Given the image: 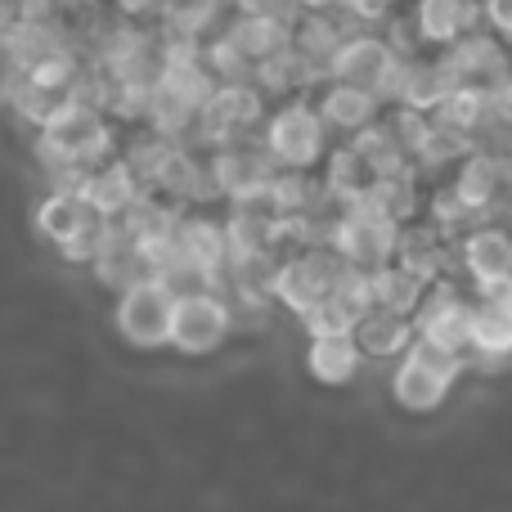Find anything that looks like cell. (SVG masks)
<instances>
[{"instance_id": "obj_17", "label": "cell", "mask_w": 512, "mask_h": 512, "mask_svg": "<svg viewBox=\"0 0 512 512\" xmlns=\"http://www.w3.org/2000/svg\"><path fill=\"white\" fill-rule=\"evenodd\" d=\"M315 108L328 131H342V135H360V131H369L373 122H382L378 95L364 86H346V81H328V86L319 90Z\"/></svg>"}, {"instance_id": "obj_4", "label": "cell", "mask_w": 512, "mask_h": 512, "mask_svg": "<svg viewBox=\"0 0 512 512\" xmlns=\"http://www.w3.org/2000/svg\"><path fill=\"white\" fill-rule=\"evenodd\" d=\"M324 135H328L324 117L306 99H288L283 108H274L265 117V153L274 158L279 171H310L328 153Z\"/></svg>"}, {"instance_id": "obj_1", "label": "cell", "mask_w": 512, "mask_h": 512, "mask_svg": "<svg viewBox=\"0 0 512 512\" xmlns=\"http://www.w3.org/2000/svg\"><path fill=\"white\" fill-rule=\"evenodd\" d=\"M36 149H41L45 162L63 171H90L99 162H108V149H113V126H108L104 108L81 104V99H63L50 117L41 122V135H36Z\"/></svg>"}, {"instance_id": "obj_38", "label": "cell", "mask_w": 512, "mask_h": 512, "mask_svg": "<svg viewBox=\"0 0 512 512\" xmlns=\"http://www.w3.org/2000/svg\"><path fill=\"white\" fill-rule=\"evenodd\" d=\"M234 9L243 18H288V23H297V14H301L292 0H234Z\"/></svg>"}, {"instance_id": "obj_5", "label": "cell", "mask_w": 512, "mask_h": 512, "mask_svg": "<svg viewBox=\"0 0 512 512\" xmlns=\"http://www.w3.org/2000/svg\"><path fill=\"white\" fill-rule=\"evenodd\" d=\"M342 274H346V261L333 248H306L297 256H279L270 297L279 301V306H288L292 315H306L310 306L333 297Z\"/></svg>"}, {"instance_id": "obj_30", "label": "cell", "mask_w": 512, "mask_h": 512, "mask_svg": "<svg viewBox=\"0 0 512 512\" xmlns=\"http://www.w3.org/2000/svg\"><path fill=\"white\" fill-rule=\"evenodd\" d=\"M351 144L360 149V158L373 167V176L378 180H391V176H414V158H409V149L400 144V135L391 131L387 122H373L369 131L351 135Z\"/></svg>"}, {"instance_id": "obj_19", "label": "cell", "mask_w": 512, "mask_h": 512, "mask_svg": "<svg viewBox=\"0 0 512 512\" xmlns=\"http://www.w3.org/2000/svg\"><path fill=\"white\" fill-rule=\"evenodd\" d=\"M459 72L445 54H432V59H405V95H400L396 108H414V113H436L445 99L459 90Z\"/></svg>"}, {"instance_id": "obj_12", "label": "cell", "mask_w": 512, "mask_h": 512, "mask_svg": "<svg viewBox=\"0 0 512 512\" xmlns=\"http://www.w3.org/2000/svg\"><path fill=\"white\" fill-rule=\"evenodd\" d=\"M140 185L144 180L131 162L108 158V162H99V167H90L77 189H81V198L90 203V212H95L99 221H122V216L144 198Z\"/></svg>"}, {"instance_id": "obj_42", "label": "cell", "mask_w": 512, "mask_h": 512, "mask_svg": "<svg viewBox=\"0 0 512 512\" xmlns=\"http://www.w3.org/2000/svg\"><path fill=\"white\" fill-rule=\"evenodd\" d=\"M292 5H297L301 14H328V9H333L337 0H292Z\"/></svg>"}, {"instance_id": "obj_15", "label": "cell", "mask_w": 512, "mask_h": 512, "mask_svg": "<svg viewBox=\"0 0 512 512\" xmlns=\"http://www.w3.org/2000/svg\"><path fill=\"white\" fill-rule=\"evenodd\" d=\"M176 252L180 261H189L194 270H203L207 279L221 288L230 274V248H225V225H216L212 216H180L176 230Z\"/></svg>"}, {"instance_id": "obj_28", "label": "cell", "mask_w": 512, "mask_h": 512, "mask_svg": "<svg viewBox=\"0 0 512 512\" xmlns=\"http://www.w3.org/2000/svg\"><path fill=\"white\" fill-rule=\"evenodd\" d=\"M225 36L239 45L243 59L256 68V63L274 59L279 50H288V45H292V23H288V18H243L239 14L230 27H225Z\"/></svg>"}, {"instance_id": "obj_8", "label": "cell", "mask_w": 512, "mask_h": 512, "mask_svg": "<svg viewBox=\"0 0 512 512\" xmlns=\"http://www.w3.org/2000/svg\"><path fill=\"white\" fill-rule=\"evenodd\" d=\"M414 333H418V342H432V346H441V351L468 360V346H472L468 292H459L450 279L427 283L423 301H418V310H414Z\"/></svg>"}, {"instance_id": "obj_23", "label": "cell", "mask_w": 512, "mask_h": 512, "mask_svg": "<svg viewBox=\"0 0 512 512\" xmlns=\"http://www.w3.org/2000/svg\"><path fill=\"white\" fill-rule=\"evenodd\" d=\"M499 113H504L499 90H490V86H459L432 117H436V122H445V126H454V131L468 135V140H477V135H486L490 126L499 122Z\"/></svg>"}, {"instance_id": "obj_34", "label": "cell", "mask_w": 512, "mask_h": 512, "mask_svg": "<svg viewBox=\"0 0 512 512\" xmlns=\"http://www.w3.org/2000/svg\"><path fill=\"white\" fill-rule=\"evenodd\" d=\"M396 261L405 265L409 274H418L423 283H436L445 274V239L432 230V225H423V230H405L400 234Z\"/></svg>"}, {"instance_id": "obj_35", "label": "cell", "mask_w": 512, "mask_h": 512, "mask_svg": "<svg viewBox=\"0 0 512 512\" xmlns=\"http://www.w3.org/2000/svg\"><path fill=\"white\" fill-rule=\"evenodd\" d=\"M364 207H373V212H382V216H391V221L405 225L409 216L418 212V171H414V176L378 180V185H373V194L364 198Z\"/></svg>"}, {"instance_id": "obj_24", "label": "cell", "mask_w": 512, "mask_h": 512, "mask_svg": "<svg viewBox=\"0 0 512 512\" xmlns=\"http://www.w3.org/2000/svg\"><path fill=\"white\" fill-rule=\"evenodd\" d=\"M90 265H95L99 283H108V288H117V292H126L131 283H140V279H149L144 256L131 243V234L122 230V221H108L104 225V239H99V252H95V261H90Z\"/></svg>"}, {"instance_id": "obj_11", "label": "cell", "mask_w": 512, "mask_h": 512, "mask_svg": "<svg viewBox=\"0 0 512 512\" xmlns=\"http://www.w3.org/2000/svg\"><path fill=\"white\" fill-rule=\"evenodd\" d=\"M400 50L378 32H355L342 41V50L328 59V81H346V86L378 90V81L391 72Z\"/></svg>"}, {"instance_id": "obj_26", "label": "cell", "mask_w": 512, "mask_h": 512, "mask_svg": "<svg viewBox=\"0 0 512 512\" xmlns=\"http://www.w3.org/2000/svg\"><path fill=\"white\" fill-rule=\"evenodd\" d=\"M225 248H230V261L279 252V225H274L270 207H234L225 221Z\"/></svg>"}, {"instance_id": "obj_37", "label": "cell", "mask_w": 512, "mask_h": 512, "mask_svg": "<svg viewBox=\"0 0 512 512\" xmlns=\"http://www.w3.org/2000/svg\"><path fill=\"white\" fill-rule=\"evenodd\" d=\"M301 324H306L310 337H351L360 319H355L337 297H328V301H319V306H310L306 315H301Z\"/></svg>"}, {"instance_id": "obj_22", "label": "cell", "mask_w": 512, "mask_h": 512, "mask_svg": "<svg viewBox=\"0 0 512 512\" xmlns=\"http://www.w3.org/2000/svg\"><path fill=\"white\" fill-rule=\"evenodd\" d=\"M351 337H355V346H360V355H369V360H400V355L418 342L414 319L396 315V310H378V306L355 324Z\"/></svg>"}, {"instance_id": "obj_33", "label": "cell", "mask_w": 512, "mask_h": 512, "mask_svg": "<svg viewBox=\"0 0 512 512\" xmlns=\"http://www.w3.org/2000/svg\"><path fill=\"white\" fill-rule=\"evenodd\" d=\"M342 41H346V32L333 14H297V23H292V45H297L310 63H319L324 77H328V59L342 50Z\"/></svg>"}, {"instance_id": "obj_2", "label": "cell", "mask_w": 512, "mask_h": 512, "mask_svg": "<svg viewBox=\"0 0 512 512\" xmlns=\"http://www.w3.org/2000/svg\"><path fill=\"white\" fill-rule=\"evenodd\" d=\"M463 369H468L463 355H450L432 342H414L400 355V369L391 373V396L409 414H432V409L445 405V396H450L454 378Z\"/></svg>"}, {"instance_id": "obj_45", "label": "cell", "mask_w": 512, "mask_h": 512, "mask_svg": "<svg viewBox=\"0 0 512 512\" xmlns=\"http://www.w3.org/2000/svg\"><path fill=\"white\" fill-rule=\"evenodd\" d=\"M508 167H512V162H508Z\"/></svg>"}, {"instance_id": "obj_32", "label": "cell", "mask_w": 512, "mask_h": 512, "mask_svg": "<svg viewBox=\"0 0 512 512\" xmlns=\"http://www.w3.org/2000/svg\"><path fill=\"white\" fill-rule=\"evenodd\" d=\"M369 279H373V306H378V310H396V315L414 319L418 301H423V292H427V283L418 279V274H409L400 261H391V265L369 270Z\"/></svg>"}, {"instance_id": "obj_13", "label": "cell", "mask_w": 512, "mask_h": 512, "mask_svg": "<svg viewBox=\"0 0 512 512\" xmlns=\"http://www.w3.org/2000/svg\"><path fill=\"white\" fill-rule=\"evenodd\" d=\"M445 59L454 63V72H459L463 86H490V90H499L512 77L508 45L499 41L495 32H477V27H472L468 36H459V41L445 50Z\"/></svg>"}, {"instance_id": "obj_29", "label": "cell", "mask_w": 512, "mask_h": 512, "mask_svg": "<svg viewBox=\"0 0 512 512\" xmlns=\"http://www.w3.org/2000/svg\"><path fill=\"white\" fill-rule=\"evenodd\" d=\"M252 77H256V90H270V95H292V90H306V86H315V81H324V68H319V63H310L297 45H288V50H279L274 59L256 63Z\"/></svg>"}, {"instance_id": "obj_40", "label": "cell", "mask_w": 512, "mask_h": 512, "mask_svg": "<svg viewBox=\"0 0 512 512\" xmlns=\"http://www.w3.org/2000/svg\"><path fill=\"white\" fill-rule=\"evenodd\" d=\"M481 14L495 27V36H508V45H512V0H481Z\"/></svg>"}, {"instance_id": "obj_21", "label": "cell", "mask_w": 512, "mask_h": 512, "mask_svg": "<svg viewBox=\"0 0 512 512\" xmlns=\"http://www.w3.org/2000/svg\"><path fill=\"white\" fill-rule=\"evenodd\" d=\"M459 265L472 274V283H495L512 279V230L499 225H477L468 239L459 243Z\"/></svg>"}, {"instance_id": "obj_3", "label": "cell", "mask_w": 512, "mask_h": 512, "mask_svg": "<svg viewBox=\"0 0 512 512\" xmlns=\"http://www.w3.org/2000/svg\"><path fill=\"white\" fill-rule=\"evenodd\" d=\"M400 234H405L400 221L360 203V207H342V216L328 225V248L342 256L346 265H355V270H378V265L396 261Z\"/></svg>"}, {"instance_id": "obj_18", "label": "cell", "mask_w": 512, "mask_h": 512, "mask_svg": "<svg viewBox=\"0 0 512 512\" xmlns=\"http://www.w3.org/2000/svg\"><path fill=\"white\" fill-rule=\"evenodd\" d=\"M512 360V310L495 306V301L477 297L472 301V346L468 364L477 369H504Z\"/></svg>"}, {"instance_id": "obj_27", "label": "cell", "mask_w": 512, "mask_h": 512, "mask_svg": "<svg viewBox=\"0 0 512 512\" xmlns=\"http://www.w3.org/2000/svg\"><path fill=\"white\" fill-rule=\"evenodd\" d=\"M324 198V180H315L310 171H274L265 207H270V216H315Z\"/></svg>"}, {"instance_id": "obj_7", "label": "cell", "mask_w": 512, "mask_h": 512, "mask_svg": "<svg viewBox=\"0 0 512 512\" xmlns=\"http://www.w3.org/2000/svg\"><path fill=\"white\" fill-rule=\"evenodd\" d=\"M261 122H265L261 90H256L252 81H221V86L212 90V99L198 108L194 131H198V140L221 149V144H239L243 135L256 131Z\"/></svg>"}, {"instance_id": "obj_31", "label": "cell", "mask_w": 512, "mask_h": 512, "mask_svg": "<svg viewBox=\"0 0 512 512\" xmlns=\"http://www.w3.org/2000/svg\"><path fill=\"white\" fill-rule=\"evenodd\" d=\"M306 364L319 382L342 387V382H351L355 373H360L364 355H360V346H355V337H310Z\"/></svg>"}, {"instance_id": "obj_36", "label": "cell", "mask_w": 512, "mask_h": 512, "mask_svg": "<svg viewBox=\"0 0 512 512\" xmlns=\"http://www.w3.org/2000/svg\"><path fill=\"white\" fill-rule=\"evenodd\" d=\"M203 63H207V72H212L216 81H248L252 72H256L252 63L243 59V50H239V45H234L225 32L216 36V41L203 45Z\"/></svg>"}, {"instance_id": "obj_39", "label": "cell", "mask_w": 512, "mask_h": 512, "mask_svg": "<svg viewBox=\"0 0 512 512\" xmlns=\"http://www.w3.org/2000/svg\"><path fill=\"white\" fill-rule=\"evenodd\" d=\"M391 5H396V0H337V9H342L346 18H355V23H382V18L391 14Z\"/></svg>"}, {"instance_id": "obj_20", "label": "cell", "mask_w": 512, "mask_h": 512, "mask_svg": "<svg viewBox=\"0 0 512 512\" xmlns=\"http://www.w3.org/2000/svg\"><path fill=\"white\" fill-rule=\"evenodd\" d=\"M99 225H104V221L90 212V203L81 198V189H68V185H59L41 207H36V230H41L54 248H63V243H72V239H81V234L99 230Z\"/></svg>"}, {"instance_id": "obj_10", "label": "cell", "mask_w": 512, "mask_h": 512, "mask_svg": "<svg viewBox=\"0 0 512 512\" xmlns=\"http://www.w3.org/2000/svg\"><path fill=\"white\" fill-rule=\"evenodd\" d=\"M234 324V310L216 292H194V297H176V315H171V346L180 355H207L225 342Z\"/></svg>"}, {"instance_id": "obj_41", "label": "cell", "mask_w": 512, "mask_h": 512, "mask_svg": "<svg viewBox=\"0 0 512 512\" xmlns=\"http://www.w3.org/2000/svg\"><path fill=\"white\" fill-rule=\"evenodd\" d=\"M117 9H122L126 18H140V14H153V9L162 5V0H113Z\"/></svg>"}, {"instance_id": "obj_16", "label": "cell", "mask_w": 512, "mask_h": 512, "mask_svg": "<svg viewBox=\"0 0 512 512\" xmlns=\"http://www.w3.org/2000/svg\"><path fill=\"white\" fill-rule=\"evenodd\" d=\"M481 0H418L414 5V36L418 45L432 50H450L459 36H468L477 27Z\"/></svg>"}, {"instance_id": "obj_43", "label": "cell", "mask_w": 512, "mask_h": 512, "mask_svg": "<svg viewBox=\"0 0 512 512\" xmlns=\"http://www.w3.org/2000/svg\"><path fill=\"white\" fill-rule=\"evenodd\" d=\"M14 18H18V0H0V32H5Z\"/></svg>"}, {"instance_id": "obj_6", "label": "cell", "mask_w": 512, "mask_h": 512, "mask_svg": "<svg viewBox=\"0 0 512 512\" xmlns=\"http://www.w3.org/2000/svg\"><path fill=\"white\" fill-rule=\"evenodd\" d=\"M274 158L256 144L239 140V144H221L207 158V176H212V194L230 198V207H265L274 180Z\"/></svg>"}, {"instance_id": "obj_14", "label": "cell", "mask_w": 512, "mask_h": 512, "mask_svg": "<svg viewBox=\"0 0 512 512\" xmlns=\"http://www.w3.org/2000/svg\"><path fill=\"white\" fill-rule=\"evenodd\" d=\"M508 158L504 153H495V149H477V153H468V158L459 162V176H454V185H450V194L459 198L468 212H490V207L499 203V194H504V185H508Z\"/></svg>"}, {"instance_id": "obj_44", "label": "cell", "mask_w": 512, "mask_h": 512, "mask_svg": "<svg viewBox=\"0 0 512 512\" xmlns=\"http://www.w3.org/2000/svg\"><path fill=\"white\" fill-rule=\"evenodd\" d=\"M167 5H176V0H167Z\"/></svg>"}, {"instance_id": "obj_9", "label": "cell", "mask_w": 512, "mask_h": 512, "mask_svg": "<svg viewBox=\"0 0 512 512\" xmlns=\"http://www.w3.org/2000/svg\"><path fill=\"white\" fill-rule=\"evenodd\" d=\"M171 315H176V292L162 279H140L117 297V333L140 351L171 342Z\"/></svg>"}, {"instance_id": "obj_25", "label": "cell", "mask_w": 512, "mask_h": 512, "mask_svg": "<svg viewBox=\"0 0 512 512\" xmlns=\"http://www.w3.org/2000/svg\"><path fill=\"white\" fill-rule=\"evenodd\" d=\"M373 185H378V176H373V167L360 158V149H355L351 140H346L342 149L328 153L324 189H328V198H333L337 207H360L364 198L373 194Z\"/></svg>"}]
</instances>
